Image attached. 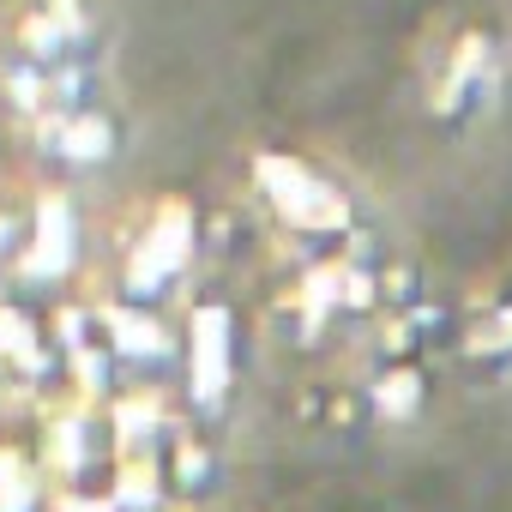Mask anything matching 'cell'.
<instances>
[{
    "label": "cell",
    "instance_id": "1",
    "mask_svg": "<svg viewBox=\"0 0 512 512\" xmlns=\"http://www.w3.org/2000/svg\"><path fill=\"white\" fill-rule=\"evenodd\" d=\"M223 314L211 308L199 320V338H193V362H199V398H217L223 392Z\"/></svg>",
    "mask_w": 512,
    "mask_h": 512
}]
</instances>
